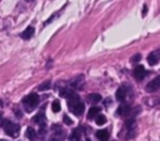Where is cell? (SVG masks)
I'll return each instance as SVG.
<instances>
[{
  "instance_id": "cell-1",
  "label": "cell",
  "mask_w": 160,
  "mask_h": 141,
  "mask_svg": "<svg viewBox=\"0 0 160 141\" xmlns=\"http://www.w3.org/2000/svg\"><path fill=\"white\" fill-rule=\"evenodd\" d=\"M69 100H68V106H69V109H70V111L74 114V115H76V116H80L82 112H84V109H85V106H84V102L79 99V96L76 95V94H72L70 97H68Z\"/></svg>"
},
{
  "instance_id": "cell-2",
  "label": "cell",
  "mask_w": 160,
  "mask_h": 141,
  "mask_svg": "<svg viewBox=\"0 0 160 141\" xmlns=\"http://www.w3.org/2000/svg\"><path fill=\"white\" fill-rule=\"evenodd\" d=\"M1 127L4 129V131L10 136V137H18L20 134V126L15 122H11L10 120H2L1 121Z\"/></svg>"
},
{
  "instance_id": "cell-3",
  "label": "cell",
  "mask_w": 160,
  "mask_h": 141,
  "mask_svg": "<svg viewBox=\"0 0 160 141\" xmlns=\"http://www.w3.org/2000/svg\"><path fill=\"white\" fill-rule=\"evenodd\" d=\"M39 104V96L38 94H29L22 99V105L25 107L26 112H31Z\"/></svg>"
},
{
  "instance_id": "cell-4",
  "label": "cell",
  "mask_w": 160,
  "mask_h": 141,
  "mask_svg": "<svg viewBox=\"0 0 160 141\" xmlns=\"http://www.w3.org/2000/svg\"><path fill=\"white\" fill-rule=\"evenodd\" d=\"M158 90H160V75L156 76L154 80H151L146 85V91L148 92H154V91H158Z\"/></svg>"
},
{
  "instance_id": "cell-5",
  "label": "cell",
  "mask_w": 160,
  "mask_h": 141,
  "mask_svg": "<svg viewBox=\"0 0 160 141\" xmlns=\"http://www.w3.org/2000/svg\"><path fill=\"white\" fill-rule=\"evenodd\" d=\"M134 77L136 79V80H142L144 77H145V75H146V70H145V67L142 66V65H138L135 69H134Z\"/></svg>"
},
{
  "instance_id": "cell-6",
  "label": "cell",
  "mask_w": 160,
  "mask_h": 141,
  "mask_svg": "<svg viewBox=\"0 0 160 141\" xmlns=\"http://www.w3.org/2000/svg\"><path fill=\"white\" fill-rule=\"evenodd\" d=\"M126 95H128V89H126V86H120V87L116 90V94H115L116 100H118V101H121V102L125 101Z\"/></svg>"
},
{
  "instance_id": "cell-7",
  "label": "cell",
  "mask_w": 160,
  "mask_h": 141,
  "mask_svg": "<svg viewBox=\"0 0 160 141\" xmlns=\"http://www.w3.org/2000/svg\"><path fill=\"white\" fill-rule=\"evenodd\" d=\"M130 112H131V107H130L129 105H126V104L120 105V106L118 107V110H116V115H119V116H126V115H129Z\"/></svg>"
},
{
  "instance_id": "cell-8",
  "label": "cell",
  "mask_w": 160,
  "mask_h": 141,
  "mask_svg": "<svg viewBox=\"0 0 160 141\" xmlns=\"http://www.w3.org/2000/svg\"><path fill=\"white\" fill-rule=\"evenodd\" d=\"M159 60H160V50H156V51L151 52V54L148 56V62H149L150 65H156Z\"/></svg>"
},
{
  "instance_id": "cell-9",
  "label": "cell",
  "mask_w": 160,
  "mask_h": 141,
  "mask_svg": "<svg viewBox=\"0 0 160 141\" xmlns=\"http://www.w3.org/2000/svg\"><path fill=\"white\" fill-rule=\"evenodd\" d=\"M34 32H35L34 27H32V26H28V27L21 32V37H22L24 40H29V39L34 35Z\"/></svg>"
},
{
  "instance_id": "cell-10",
  "label": "cell",
  "mask_w": 160,
  "mask_h": 141,
  "mask_svg": "<svg viewBox=\"0 0 160 141\" xmlns=\"http://www.w3.org/2000/svg\"><path fill=\"white\" fill-rule=\"evenodd\" d=\"M96 139L99 141H108L109 140V131L108 130H99L96 132Z\"/></svg>"
},
{
  "instance_id": "cell-11",
  "label": "cell",
  "mask_w": 160,
  "mask_h": 141,
  "mask_svg": "<svg viewBox=\"0 0 160 141\" xmlns=\"http://www.w3.org/2000/svg\"><path fill=\"white\" fill-rule=\"evenodd\" d=\"M32 121L36 122V124H39L40 126L41 125H45V115H44V112H39L38 115H35L32 117Z\"/></svg>"
},
{
  "instance_id": "cell-12",
  "label": "cell",
  "mask_w": 160,
  "mask_h": 141,
  "mask_svg": "<svg viewBox=\"0 0 160 141\" xmlns=\"http://www.w3.org/2000/svg\"><path fill=\"white\" fill-rule=\"evenodd\" d=\"M25 135H26V137H28L30 141H34V140L36 139V136H38V135H36V131H35L32 127H28Z\"/></svg>"
},
{
  "instance_id": "cell-13",
  "label": "cell",
  "mask_w": 160,
  "mask_h": 141,
  "mask_svg": "<svg viewBox=\"0 0 160 141\" xmlns=\"http://www.w3.org/2000/svg\"><path fill=\"white\" fill-rule=\"evenodd\" d=\"M99 112H100V109H99V107H96V106L91 107V109L89 110V112H88V119L90 120V119H94V117H96V116L99 115Z\"/></svg>"
},
{
  "instance_id": "cell-14",
  "label": "cell",
  "mask_w": 160,
  "mask_h": 141,
  "mask_svg": "<svg viewBox=\"0 0 160 141\" xmlns=\"http://www.w3.org/2000/svg\"><path fill=\"white\" fill-rule=\"evenodd\" d=\"M80 137H81V131H80V129H75V130L71 132V135H70V140H71V141H79Z\"/></svg>"
},
{
  "instance_id": "cell-15",
  "label": "cell",
  "mask_w": 160,
  "mask_h": 141,
  "mask_svg": "<svg viewBox=\"0 0 160 141\" xmlns=\"http://www.w3.org/2000/svg\"><path fill=\"white\" fill-rule=\"evenodd\" d=\"M64 139V132L61 131V130H58L52 136H51V139L49 140V141H61Z\"/></svg>"
},
{
  "instance_id": "cell-16",
  "label": "cell",
  "mask_w": 160,
  "mask_h": 141,
  "mask_svg": "<svg viewBox=\"0 0 160 141\" xmlns=\"http://www.w3.org/2000/svg\"><path fill=\"white\" fill-rule=\"evenodd\" d=\"M72 94H74V92H72V90L66 89V87H64V89H61V90H60V95H61L62 97H70Z\"/></svg>"
},
{
  "instance_id": "cell-17",
  "label": "cell",
  "mask_w": 160,
  "mask_h": 141,
  "mask_svg": "<svg viewBox=\"0 0 160 141\" xmlns=\"http://www.w3.org/2000/svg\"><path fill=\"white\" fill-rule=\"evenodd\" d=\"M95 122H96V125H104L105 122H106V117L104 116V115H101V114H99L96 117H95Z\"/></svg>"
},
{
  "instance_id": "cell-18",
  "label": "cell",
  "mask_w": 160,
  "mask_h": 141,
  "mask_svg": "<svg viewBox=\"0 0 160 141\" xmlns=\"http://www.w3.org/2000/svg\"><path fill=\"white\" fill-rule=\"evenodd\" d=\"M89 100L92 102H99L101 100V95L100 94H90L89 95Z\"/></svg>"
},
{
  "instance_id": "cell-19",
  "label": "cell",
  "mask_w": 160,
  "mask_h": 141,
  "mask_svg": "<svg viewBox=\"0 0 160 141\" xmlns=\"http://www.w3.org/2000/svg\"><path fill=\"white\" fill-rule=\"evenodd\" d=\"M50 85H51V82H50V80H46L45 82H42L40 86H39V90L40 91H44V90H48V89H50Z\"/></svg>"
},
{
  "instance_id": "cell-20",
  "label": "cell",
  "mask_w": 160,
  "mask_h": 141,
  "mask_svg": "<svg viewBox=\"0 0 160 141\" xmlns=\"http://www.w3.org/2000/svg\"><path fill=\"white\" fill-rule=\"evenodd\" d=\"M51 107H52V111H54V112H59V111H60V109H61V106H60V102H59L58 100H55V101L52 102Z\"/></svg>"
},
{
  "instance_id": "cell-21",
  "label": "cell",
  "mask_w": 160,
  "mask_h": 141,
  "mask_svg": "<svg viewBox=\"0 0 160 141\" xmlns=\"http://www.w3.org/2000/svg\"><path fill=\"white\" fill-rule=\"evenodd\" d=\"M64 122H65L66 125H72V121H71V119H69V116H68V115H65V116H64Z\"/></svg>"
},
{
  "instance_id": "cell-22",
  "label": "cell",
  "mask_w": 160,
  "mask_h": 141,
  "mask_svg": "<svg viewBox=\"0 0 160 141\" xmlns=\"http://www.w3.org/2000/svg\"><path fill=\"white\" fill-rule=\"evenodd\" d=\"M141 59V55L140 54H136L135 56H132V59H131V61H134V62H136V61H139Z\"/></svg>"
},
{
  "instance_id": "cell-23",
  "label": "cell",
  "mask_w": 160,
  "mask_h": 141,
  "mask_svg": "<svg viewBox=\"0 0 160 141\" xmlns=\"http://www.w3.org/2000/svg\"><path fill=\"white\" fill-rule=\"evenodd\" d=\"M146 11H148V6H146V5H144V7H142V16H145V15H146Z\"/></svg>"
},
{
  "instance_id": "cell-24",
  "label": "cell",
  "mask_w": 160,
  "mask_h": 141,
  "mask_svg": "<svg viewBox=\"0 0 160 141\" xmlns=\"http://www.w3.org/2000/svg\"><path fill=\"white\" fill-rule=\"evenodd\" d=\"M109 104H111V100H110V99H106V101H105V106H108Z\"/></svg>"
},
{
  "instance_id": "cell-25",
  "label": "cell",
  "mask_w": 160,
  "mask_h": 141,
  "mask_svg": "<svg viewBox=\"0 0 160 141\" xmlns=\"http://www.w3.org/2000/svg\"><path fill=\"white\" fill-rule=\"evenodd\" d=\"M0 141H5V140H1V139H0Z\"/></svg>"
},
{
  "instance_id": "cell-26",
  "label": "cell",
  "mask_w": 160,
  "mask_h": 141,
  "mask_svg": "<svg viewBox=\"0 0 160 141\" xmlns=\"http://www.w3.org/2000/svg\"><path fill=\"white\" fill-rule=\"evenodd\" d=\"M86 141H90V140H89V139H88V140H86Z\"/></svg>"
},
{
  "instance_id": "cell-27",
  "label": "cell",
  "mask_w": 160,
  "mask_h": 141,
  "mask_svg": "<svg viewBox=\"0 0 160 141\" xmlns=\"http://www.w3.org/2000/svg\"><path fill=\"white\" fill-rule=\"evenodd\" d=\"M0 117H1V114H0Z\"/></svg>"
},
{
  "instance_id": "cell-28",
  "label": "cell",
  "mask_w": 160,
  "mask_h": 141,
  "mask_svg": "<svg viewBox=\"0 0 160 141\" xmlns=\"http://www.w3.org/2000/svg\"><path fill=\"white\" fill-rule=\"evenodd\" d=\"M28 1H30V0H28Z\"/></svg>"
}]
</instances>
